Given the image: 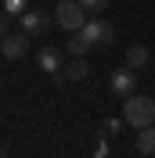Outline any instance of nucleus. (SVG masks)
<instances>
[{
  "label": "nucleus",
  "instance_id": "nucleus-1",
  "mask_svg": "<svg viewBox=\"0 0 155 158\" xmlns=\"http://www.w3.org/2000/svg\"><path fill=\"white\" fill-rule=\"evenodd\" d=\"M123 122L134 129H144L155 122V97H148V94H130V97L123 101Z\"/></svg>",
  "mask_w": 155,
  "mask_h": 158
},
{
  "label": "nucleus",
  "instance_id": "nucleus-2",
  "mask_svg": "<svg viewBox=\"0 0 155 158\" xmlns=\"http://www.w3.org/2000/svg\"><path fill=\"white\" fill-rule=\"evenodd\" d=\"M54 22H58L65 32H79V29L90 22V11L79 4V0H58V7H54Z\"/></svg>",
  "mask_w": 155,
  "mask_h": 158
},
{
  "label": "nucleus",
  "instance_id": "nucleus-3",
  "mask_svg": "<svg viewBox=\"0 0 155 158\" xmlns=\"http://www.w3.org/2000/svg\"><path fill=\"white\" fill-rule=\"evenodd\" d=\"M51 25H58V22L51 18L47 11H40V7H29V11L18 18V29L25 32V36H47Z\"/></svg>",
  "mask_w": 155,
  "mask_h": 158
},
{
  "label": "nucleus",
  "instance_id": "nucleus-4",
  "mask_svg": "<svg viewBox=\"0 0 155 158\" xmlns=\"http://www.w3.org/2000/svg\"><path fill=\"white\" fill-rule=\"evenodd\" d=\"M134 72H137V69H130V65H119V69L108 76V86H112V94H119L123 101L137 90V76H134Z\"/></svg>",
  "mask_w": 155,
  "mask_h": 158
},
{
  "label": "nucleus",
  "instance_id": "nucleus-5",
  "mask_svg": "<svg viewBox=\"0 0 155 158\" xmlns=\"http://www.w3.org/2000/svg\"><path fill=\"white\" fill-rule=\"evenodd\" d=\"M79 32L90 40V47H105V43H112V36H116V29H112L105 18H90Z\"/></svg>",
  "mask_w": 155,
  "mask_h": 158
},
{
  "label": "nucleus",
  "instance_id": "nucleus-6",
  "mask_svg": "<svg viewBox=\"0 0 155 158\" xmlns=\"http://www.w3.org/2000/svg\"><path fill=\"white\" fill-rule=\"evenodd\" d=\"M0 54H4V58L7 61H18V58H25V54H29V36H25V32H11V36H4L0 40Z\"/></svg>",
  "mask_w": 155,
  "mask_h": 158
},
{
  "label": "nucleus",
  "instance_id": "nucleus-7",
  "mask_svg": "<svg viewBox=\"0 0 155 158\" xmlns=\"http://www.w3.org/2000/svg\"><path fill=\"white\" fill-rule=\"evenodd\" d=\"M36 65L43 72H51V76H58L61 72V50L58 47H40L36 50Z\"/></svg>",
  "mask_w": 155,
  "mask_h": 158
},
{
  "label": "nucleus",
  "instance_id": "nucleus-8",
  "mask_svg": "<svg viewBox=\"0 0 155 158\" xmlns=\"http://www.w3.org/2000/svg\"><path fill=\"white\" fill-rule=\"evenodd\" d=\"M137 151L141 155H155V122L144 129H137Z\"/></svg>",
  "mask_w": 155,
  "mask_h": 158
},
{
  "label": "nucleus",
  "instance_id": "nucleus-9",
  "mask_svg": "<svg viewBox=\"0 0 155 158\" xmlns=\"http://www.w3.org/2000/svg\"><path fill=\"white\" fill-rule=\"evenodd\" d=\"M87 50H90V40L83 36V32H69V54H72V58H83Z\"/></svg>",
  "mask_w": 155,
  "mask_h": 158
},
{
  "label": "nucleus",
  "instance_id": "nucleus-10",
  "mask_svg": "<svg viewBox=\"0 0 155 158\" xmlns=\"http://www.w3.org/2000/svg\"><path fill=\"white\" fill-rule=\"evenodd\" d=\"M144 61H148V47H144V43H134V47L126 50V61H123V65H130V69H141Z\"/></svg>",
  "mask_w": 155,
  "mask_h": 158
},
{
  "label": "nucleus",
  "instance_id": "nucleus-11",
  "mask_svg": "<svg viewBox=\"0 0 155 158\" xmlns=\"http://www.w3.org/2000/svg\"><path fill=\"white\" fill-rule=\"evenodd\" d=\"M65 76L72 79V83H79V79H87V76H90V65H87L83 58H76L72 65H65Z\"/></svg>",
  "mask_w": 155,
  "mask_h": 158
},
{
  "label": "nucleus",
  "instance_id": "nucleus-12",
  "mask_svg": "<svg viewBox=\"0 0 155 158\" xmlns=\"http://www.w3.org/2000/svg\"><path fill=\"white\" fill-rule=\"evenodd\" d=\"M29 7H33V0H4V11H7L11 18H22Z\"/></svg>",
  "mask_w": 155,
  "mask_h": 158
},
{
  "label": "nucleus",
  "instance_id": "nucleus-13",
  "mask_svg": "<svg viewBox=\"0 0 155 158\" xmlns=\"http://www.w3.org/2000/svg\"><path fill=\"white\" fill-rule=\"evenodd\" d=\"M79 4H83V7L90 11V15H101V11H105L108 4H112V0H79Z\"/></svg>",
  "mask_w": 155,
  "mask_h": 158
},
{
  "label": "nucleus",
  "instance_id": "nucleus-14",
  "mask_svg": "<svg viewBox=\"0 0 155 158\" xmlns=\"http://www.w3.org/2000/svg\"><path fill=\"white\" fill-rule=\"evenodd\" d=\"M4 36H11V15L7 11H0V40Z\"/></svg>",
  "mask_w": 155,
  "mask_h": 158
},
{
  "label": "nucleus",
  "instance_id": "nucleus-15",
  "mask_svg": "<svg viewBox=\"0 0 155 158\" xmlns=\"http://www.w3.org/2000/svg\"><path fill=\"white\" fill-rule=\"evenodd\" d=\"M119 126H123V118H105V133H119Z\"/></svg>",
  "mask_w": 155,
  "mask_h": 158
},
{
  "label": "nucleus",
  "instance_id": "nucleus-16",
  "mask_svg": "<svg viewBox=\"0 0 155 158\" xmlns=\"http://www.w3.org/2000/svg\"><path fill=\"white\" fill-rule=\"evenodd\" d=\"M94 158H108V144H105V140H97V151H94Z\"/></svg>",
  "mask_w": 155,
  "mask_h": 158
},
{
  "label": "nucleus",
  "instance_id": "nucleus-17",
  "mask_svg": "<svg viewBox=\"0 0 155 158\" xmlns=\"http://www.w3.org/2000/svg\"><path fill=\"white\" fill-rule=\"evenodd\" d=\"M0 158H7V151H4V148H0Z\"/></svg>",
  "mask_w": 155,
  "mask_h": 158
}]
</instances>
